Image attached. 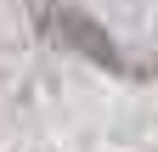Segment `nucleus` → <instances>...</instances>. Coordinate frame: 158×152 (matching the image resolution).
Wrapping results in <instances>:
<instances>
[{
  "label": "nucleus",
  "mask_w": 158,
  "mask_h": 152,
  "mask_svg": "<svg viewBox=\"0 0 158 152\" xmlns=\"http://www.w3.org/2000/svg\"><path fill=\"white\" fill-rule=\"evenodd\" d=\"M34 17H40V28L51 34L56 45H68V51H79L85 62H96V68H107V73H130V62H124V51L113 45V34L96 23L90 11H79V6H68V0H34Z\"/></svg>",
  "instance_id": "obj_1"
}]
</instances>
